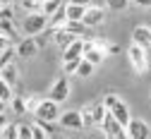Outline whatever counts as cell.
<instances>
[{
  "label": "cell",
  "instance_id": "1",
  "mask_svg": "<svg viewBox=\"0 0 151 139\" xmlns=\"http://www.w3.org/2000/svg\"><path fill=\"white\" fill-rule=\"evenodd\" d=\"M34 117L39 122H58V117H60V106L50 101V98H41L39 106H36L34 110Z\"/></svg>",
  "mask_w": 151,
  "mask_h": 139
},
{
  "label": "cell",
  "instance_id": "2",
  "mask_svg": "<svg viewBox=\"0 0 151 139\" xmlns=\"http://www.w3.org/2000/svg\"><path fill=\"white\" fill-rule=\"evenodd\" d=\"M48 29V17L41 14V12H34V14H27L24 22H22V31L27 36H39Z\"/></svg>",
  "mask_w": 151,
  "mask_h": 139
},
{
  "label": "cell",
  "instance_id": "3",
  "mask_svg": "<svg viewBox=\"0 0 151 139\" xmlns=\"http://www.w3.org/2000/svg\"><path fill=\"white\" fill-rule=\"evenodd\" d=\"M48 98H50V101H55L58 106L70 98V79H67L65 74L58 77V79L53 82V86H50V91H48Z\"/></svg>",
  "mask_w": 151,
  "mask_h": 139
},
{
  "label": "cell",
  "instance_id": "4",
  "mask_svg": "<svg viewBox=\"0 0 151 139\" xmlns=\"http://www.w3.org/2000/svg\"><path fill=\"white\" fill-rule=\"evenodd\" d=\"M127 55H129V63H132V67H134L137 72H146L149 70V53H146V48H139L137 43H132Z\"/></svg>",
  "mask_w": 151,
  "mask_h": 139
},
{
  "label": "cell",
  "instance_id": "5",
  "mask_svg": "<svg viewBox=\"0 0 151 139\" xmlns=\"http://www.w3.org/2000/svg\"><path fill=\"white\" fill-rule=\"evenodd\" d=\"M103 22H106V10H103V7H99V5H89V7L84 10L82 24H84L86 29H93V27H99V24H103Z\"/></svg>",
  "mask_w": 151,
  "mask_h": 139
},
{
  "label": "cell",
  "instance_id": "6",
  "mask_svg": "<svg viewBox=\"0 0 151 139\" xmlns=\"http://www.w3.org/2000/svg\"><path fill=\"white\" fill-rule=\"evenodd\" d=\"M36 53H39V48H36V41L31 36L19 38L17 46H14V58H24V60H29V58H34Z\"/></svg>",
  "mask_w": 151,
  "mask_h": 139
},
{
  "label": "cell",
  "instance_id": "7",
  "mask_svg": "<svg viewBox=\"0 0 151 139\" xmlns=\"http://www.w3.org/2000/svg\"><path fill=\"white\" fill-rule=\"evenodd\" d=\"M125 132L129 139H149V125L144 120H139V117H132L125 127Z\"/></svg>",
  "mask_w": 151,
  "mask_h": 139
},
{
  "label": "cell",
  "instance_id": "8",
  "mask_svg": "<svg viewBox=\"0 0 151 139\" xmlns=\"http://www.w3.org/2000/svg\"><path fill=\"white\" fill-rule=\"evenodd\" d=\"M108 113H110V117H113V120H115V122H118L122 130H125V127H127V122L132 120V115H129V108H127V103L122 101V98H120V101H118L115 106H113Z\"/></svg>",
  "mask_w": 151,
  "mask_h": 139
},
{
  "label": "cell",
  "instance_id": "9",
  "mask_svg": "<svg viewBox=\"0 0 151 139\" xmlns=\"http://www.w3.org/2000/svg\"><path fill=\"white\" fill-rule=\"evenodd\" d=\"M58 122H60L65 130H84V122H82L79 110H65V113H60Z\"/></svg>",
  "mask_w": 151,
  "mask_h": 139
},
{
  "label": "cell",
  "instance_id": "10",
  "mask_svg": "<svg viewBox=\"0 0 151 139\" xmlns=\"http://www.w3.org/2000/svg\"><path fill=\"white\" fill-rule=\"evenodd\" d=\"M82 55H84V38H74L67 48H63V63L82 60Z\"/></svg>",
  "mask_w": 151,
  "mask_h": 139
},
{
  "label": "cell",
  "instance_id": "11",
  "mask_svg": "<svg viewBox=\"0 0 151 139\" xmlns=\"http://www.w3.org/2000/svg\"><path fill=\"white\" fill-rule=\"evenodd\" d=\"M84 60L86 63H91L93 67L96 65H101L103 63V58H106V50H101V48H96V43L93 41H84Z\"/></svg>",
  "mask_w": 151,
  "mask_h": 139
},
{
  "label": "cell",
  "instance_id": "12",
  "mask_svg": "<svg viewBox=\"0 0 151 139\" xmlns=\"http://www.w3.org/2000/svg\"><path fill=\"white\" fill-rule=\"evenodd\" d=\"M132 43H137L139 48H151V27H134V31H132Z\"/></svg>",
  "mask_w": 151,
  "mask_h": 139
},
{
  "label": "cell",
  "instance_id": "13",
  "mask_svg": "<svg viewBox=\"0 0 151 139\" xmlns=\"http://www.w3.org/2000/svg\"><path fill=\"white\" fill-rule=\"evenodd\" d=\"M0 79H3L7 86L14 89L17 84H19V70H17V65H14V63H7L3 70H0Z\"/></svg>",
  "mask_w": 151,
  "mask_h": 139
},
{
  "label": "cell",
  "instance_id": "14",
  "mask_svg": "<svg viewBox=\"0 0 151 139\" xmlns=\"http://www.w3.org/2000/svg\"><path fill=\"white\" fill-rule=\"evenodd\" d=\"M84 10L86 7L77 5V3H65V17H67V22H82Z\"/></svg>",
  "mask_w": 151,
  "mask_h": 139
},
{
  "label": "cell",
  "instance_id": "15",
  "mask_svg": "<svg viewBox=\"0 0 151 139\" xmlns=\"http://www.w3.org/2000/svg\"><path fill=\"white\" fill-rule=\"evenodd\" d=\"M65 22H67V17H65V3H63L58 10L48 17V29H63Z\"/></svg>",
  "mask_w": 151,
  "mask_h": 139
},
{
  "label": "cell",
  "instance_id": "16",
  "mask_svg": "<svg viewBox=\"0 0 151 139\" xmlns=\"http://www.w3.org/2000/svg\"><path fill=\"white\" fill-rule=\"evenodd\" d=\"M101 130H103V134H106V139H110L113 134H115V132H120L122 127L115 122V120H113V117H110V113H106V117H103V122H101Z\"/></svg>",
  "mask_w": 151,
  "mask_h": 139
},
{
  "label": "cell",
  "instance_id": "17",
  "mask_svg": "<svg viewBox=\"0 0 151 139\" xmlns=\"http://www.w3.org/2000/svg\"><path fill=\"white\" fill-rule=\"evenodd\" d=\"M106 113H108V110L103 108V103H101V101L91 103V120H93V125H96V127H101V122H103Z\"/></svg>",
  "mask_w": 151,
  "mask_h": 139
},
{
  "label": "cell",
  "instance_id": "18",
  "mask_svg": "<svg viewBox=\"0 0 151 139\" xmlns=\"http://www.w3.org/2000/svg\"><path fill=\"white\" fill-rule=\"evenodd\" d=\"M0 34H3L10 43H17V29H14V22H0Z\"/></svg>",
  "mask_w": 151,
  "mask_h": 139
},
{
  "label": "cell",
  "instance_id": "19",
  "mask_svg": "<svg viewBox=\"0 0 151 139\" xmlns=\"http://www.w3.org/2000/svg\"><path fill=\"white\" fill-rule=\"evenodd\" d=\"M63 29H65V31H70L72 36H77V38H84V34H86V27H84L82 22H65V24H63Z\"/></svg>",
  "mask_w": 151,
  "mask_h": 139
},
{
  "label": "cell",
  "instance_id": "20",
  "mask_svg": "<svg viewBox=\"0 0 151 139\" xmlns=\"http://www.w3.org/2000/svg\"><path fill=\"white\" fill-rule=\"evenodd\" d=\"M74 74L82 77V79H86V77H91V74H93V65H91V63H86L84 58H82L79 65H77V72H74Z\"/></svg>",
  "mask_w": 151,
  "mask_h": 139
},
{
  "label": "cell",
  "instance_id": "21",
  "mask_svg": "<svg viewBox=\"0 0 151 139\" xmlns=\"http://www.w3.org/2000/svg\"><path fill=\"white\" fill-rule=\"evenodd\" d=\"M17 115H27V108H24V96H12V101L7 103Z\"/></svg>",
  "mask_w": 151,
  "mask_h": 139
},
{
  "label": "cell",
  "instance_id": "22",
  "mask_svg": "<svg viewBox=\"0 0 151 139\" xmlns=\"http://www.w3.org/2000/svg\"><path fill=\"white\" fill-rule=\"evenodd\" d=\"M63 5V0H46V3H41V14H46V17H50L55 10H58Z\"/></svg>",
  "mask_w": 151,
  "mask_h": 139
},
{
  "label": "cell",
  "instance_id": "23",
  "mask_svg": "<svg viewBox=\"0 0 151 139\" xmlns=\"http://www.w3.org/2000/svg\"><path fill=\"white\" fill-rule=\"evenodd\" d=\"M22 10L27 14H34V12H41V0H22Z\"/></svg>",
  "mask_w": 151,
  "mask_h": 139
},
{
  "label": "cell",
  "instance_id": "24",
  "mask_svg": "<svg viewBox=\"0 0 151 139\" xmlns=\"http://www.w3.org/2000/svg\"><path fill=\"white\" fill-rule=\"evenodd\" d=\"M12 96H14V89H12V86H7L3 79H0V101L10 103V101H12Z\"/></svg>",
  "mask_w": 151,
  "mask_h": 139
},
{
  "label": "cell",
  "instance_id": "25",
  "mask_svg": "<svg viewBox=\"0 0 151 139\" xmlns=\"http://www.w3.org/2000/svg\"><path fill=\"white\" fill-rule=\"evenodd\" d=\"M0 22H14V7L12 5H0Z\"/></svg>",
  "mask_w": 151,
  "mask_h": 139
},
{
  "label": "cell",
  "instance_id": "26",
  "mask_svg": "<svg viewBox=\"0 0 151 139\" xmlns=\"http://www.w3.org/2000/svg\"><path fill=\"white\" fill-rule=\"evenodd\" d=\"M106 5H108V10H113V12H122V10H127L129 0H106Z\"/></svg>",
  "mask_w": 151,
  "mask_h": 139
},
{
  "label": "cell",
  "instance_id": "27",
  "mask_svg": "<svg viewBox=\"0 0 151 139\" xmlns=\"http://www.w3.org/2000/svg\"><path fill=\"white\" fill-rule=\"evenodd\" d=\"M3 139H17V122H7L3 130H0Z\"/></svg>",
  "mask_w": 151,
  "mask_h": 139
},
{
  "label": "cell",
  "instance_id": "28",
  "mask_svg": "<svg viewBox=\"0 0 151 139\" xmlns=\"http://www.w3.org/2000/svg\"><path fill=\"white\" fill-rule=\"evenodd\" d=\"M17 139H34L31 137V125H27V122L17 125Z\"/></svg>",
  "mask_w": 151,
  "mask_h": 139
},
{
  "label": "cell",
  "instance_id": "29",
  "mask_svg": "<svg viewBox=\"0 0 151 139\" xmlns=\"http://www.w3.org/2000/svg\"><path fill=\"white\" fill-rule=\"evenodd\" d=\"M39 101H41L39 96H24V108H27L29 115H34V110H36V106H39Z\"/></svg>",
  "mask_w": 151,
  "mask_h": 139
},
{
  "label": "cell",
  "instance_id": "30",
  "mask_svg": "<svg viewBox=\"0 0 151 139\" xmlns=\"http://www.w3.org/2000/svg\"><path fill=\"white\" fill-rule=\"evenodd\" d=\"M118 101H120V96H118V94H106V96L101 98V103H103V108H106V110H110Z\"/></svg>",
  "mask_w": 151,
  "mask_h": 139
},
{
  "label": "cell",
  "instance_id": "31",
  "mask_svg": "<svg viewBox=\"0 0 151 139\" xmlns=\"http://www.w3.org/2000/svg\"><path fill=\"white\" fill-rule=\"evenodd\" d=\"M79 115H82V122H84V127L93 125V120H91V106H84V108L79 110Z\"/></svg>",
  "mask_w": 151,
  "mask_h": 139
},
{
  "label": "cell",
  "instance_id": "32",
  "mask_svg": "<svg viewBox=\"0 0 151 139\" xmlns=\"http://www.w3.org/2000/svg\"><path fill=\"white\" fill-rule=\"evenodd\" d=\"M31 137H34V139H48V134L43 132V127H41L39 122H34V125H31Z\"/></svg>",
  "mask_w": 151,
  "mask_h": 139
},
{
  "label": "cell",
  "instance_id": "33",
  "mask_svg": "<svg viewBox=\"0 0 151 139\" xmlns=\"http://www.w3.org/2000/svg\"><path fill=\"white\" fill-rule=\"evenodd\" d=\"M77 65H79V60H72V63H63V74H65V77L74 74V72H77Z\"/></svg>",
  "mask_w": 151,
  "mask_h": 139
},
{
  "label": "cell",
  "instance_id": "34",
  "mask_svg": "<svg viewBox=\"0 0 151 139\" xmlns=\"http://www.w3.org/2000/svg\"><path fill=\"white\" fill-rule=\"evenodd\" d=\"M120 53V46L118 43H106V58L108 55H118Z\"/></svg>",
  "mask_w": 151,
  "mask_h": 139
},
{
  "label": "cell",
  "instance_id": "35",
  "mask_svg": "<svg viewBox=\"0 0 151 139\" xmlns=\"http://www.w3.org/2000/svg\"><path fill=\"white\" fill-rule=\"evenodd\" d=\"M129 3H134L137 7H151V0H129Z\"/></svg>",
  "mask_w": 151,
  "mask_h": 139
},
{
  "label": "cell",
  "instance_id": "36",
  "mask_svg": "<svg viewBox=\"0 0 151 139\" xmlns=\"http://www.w3.org/2000/svg\"><path fill=\"white\" fill-rule=\"evenodd\" d=\"M70 3H77L82 7H89V5H93V0H70Z\"/></svg>",
  "mask_w": 151,
  "mask_h": 139
},
{
  "label": "cell",
  "instance_id": "37",
  "mask_svg": "<svg viewBox=\"0 0 151 139\" xmlns=\"http://www.w3.org/2000/svg\"><path fill=\"white\" fill-rule=\"evenodd\" d=\"M7 46H12V43H10V41H7V38H5V36H3V34H0V50H5V48H7Z\"/></svg>",
  "mask_w": 151,
  "mask_h": 139
},
{
  "label": "cell",
  "instance_id": "38",
  "mask_svg": "<svg viewBox=\"0 0 151 139\" xmlns=\"http://www.w3.org/2000/svg\"><path fill=\"white\" fill-rule=\"evenodd\" d=\"M110 139H129V137H127V132H125V130H120V132H115V134H113Z\"/></svg>",
  "mask_w": 151,
  "mask_h": 139
},
{
  "label": "cell",
  "instance_id": "39",
  "mask_svg": "<svg viewBox=\"0 0 151 139\" xmlns=\"http://www.w3.org/2000/svg\"><path fill=\"white\" fill-rule=\"evenodd\" d=\"M7 122H10V120H7V115H5V113H0V130H3Z\"/></svg>",
  "mask_w": 151,
  "mask_h": 139
},
{
  "label": "cell",
  "instance_id": "40",
  "mask_svg": "<svg viewBox=\"0 0 151 139\" xmlns=\"http://www.w3.org/2000/svg\"><path fill=\"white\" fill-rule=\"evenodd\" d=\"M5 110H7V103H5V101H0V113H5Z\"/></svg>",
  "mask_w": 151,
  "mask_h": 139
},
{
  "label": "cell",
  "instance_id": "41",
  "mask_svg": "<svg viewBox=\"0 0 151 139\" xmlns=\"http://www.w3.org/2000/svg\"><path fill=\"white\" fill-rule=\"evenodd\" d=\"M0 5H12V0H0Z\"/></svg>",
  "mask_w": 151,
  "mask_h": 139
},
{
  "label": "cell",
  "instance_id": "42",
  "mask_svg": "<svg viewBox=\"0 0 151 139\" xmlns=\"http://www.w3.org/2000/svg\"><path fill=\"white\" fill-rule=\"evenodd\" d=\"M0 139H3V134H0Z\"/></svg>",
  "mask_w": 151,
  "mask_h": 139
},
{
  "label": "cell",
  "instance_id": "43",
  "mask_svg": "<svg viewBox=\"0 0 151 139\" xmlns=\"http://www.w3.org/2000/svg\"><path fill=\"white\" fill-rule=\"evenodd\" d=\"M41 3H46V0H41Z\"/></svg>",
  "mask_w": 151,
  "mask_h": 139
}]
</instances>
